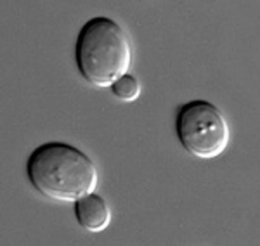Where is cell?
<instances>
[{"instance_id":"1","label":"cell","mask_w":260,"mask_h":246,"mask_svg":"<svg viewBox=\"0 0 260 246\" xmlns=\"http://www.w3.org/2000/svg\"><path fill=\"white\" fill-rule=\"evenodd\" d=\"M31 186L45 198L75 203L95 193L98 168L78 148L64 143H47L35 149L26 163Z\"/></svg>"},{"instance_id":"2","label":"cell","mask_w":260,"mask_h":246,"mask_svg":"<svg viewBox=\"0 0 260 246\" xmlns=\"http://www.w3.org/2000/svg\"><path fill=\"white\" fill-rule=\"evenodd\" d=\"M83 80L101 89L111 87L132 66V44L127 31L110 18H94L82 26L75 47Z\"/></svg>"},{"instance_id":"3","label":"cell","mask_w":260,"mask_h":246,"mask_svg":"<svg viewBox=\"0 0 260 246\" xmlns=\"http://www.w3.org/2000/svg\"><path fill=\"white\" fill-rule=\"evenodd\" d=\"M175 130L182 148L201 160L220 156L231 139L225 116L208 101H191L180 106Z\"/></svg>"},{"instance_id":"4","label":"cell","mask_w":260,"mask_h":246,"mask_svg":"<svg viewBox=\"0 0 260 246\" xmlns=\"http://www.w3.org/2000/svg\"><path fill=\"white\" fill-rule=\"evenodd\" d=\"M75 215L78 224L89 232H103L111 222V210L98 194H87L75 201Z\"/></svg>"},{"instance_id":"5","label":"cell","mask_w":260,"mask_h":246,"mask_svg":"<svg viewBox=\"0 0 260 246\" xmlns=\"http://www.w3.org/2000/svg\"><path fill=\"white\" fill-rule=\"evenodd\" d=\"M111 90L120 101L134 102L136 99H139V95H141V83L136 77L127 73V75H123L120 80H116L113 83Z\"/></svg>"}]
</instances>
